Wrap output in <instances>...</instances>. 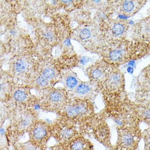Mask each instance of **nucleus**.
Here are the masks:
<instances>
[{
  "label": "nucleus",
  "mask_w": 150,
  "mask_h": 150,
  "mask_svg": "<svg viewBox=\"0 0 150 150\" xmlns=\"http://www.w3.org/2000/svg\"><path fill=\"white\" fill-rule=\"evenodd\" d=\"M11 115L12 119L5 132V137L8 146H13L38 120V115L35 110L25 107L13 109Z\"/></svg>",
  "instance_id": "nucleus-1"
},
{
  "label": "nucleus",
  "mask_w": 150,
  "mask_h": 150,
  "mask_svg": "<svg viewBox=\"0 0 150 150\" xmlns=\"http://www.w3.org/2000/svg\"><path fill=\"white\" fill-rule=\"evenodd\" d=\"M51 126L52 137L57 144H64L78 135H83L79 127L64 117L56 120Z\"/></svg>",
  "instance_id": "nucleus-2"
},
{
  "label": "nucleus",
  "mask_w": 150,
  "mask_h": 150,
  "mask_svg": "<svg viewBox=\"0 0 150 150\" xmlns=\"http://www.w3.org/2000/svg\"><path fill=\"white\" fill-rule=\"evenodd\" d=\"M68 102L66 91L61 89H52L45 92L40 97L38 103L42 109L61 114Z\"/></svg>",
  "instance_id": "nucleus-3"
},
{
  "label": "nucleus",
  "mask_w": 150,
  "mask_h": 150,
  "mask_svg": "<svg viewBox=\"0 0 150 150\" xmlns=\"http://www.w3.org/2000/svg\"><path fill=\"white\" fill-rule=\"evenodd\" d=\"M28 133L29 137L28 140L38 145L47 146V142L52 137L51 124L38 120Z\"/></svg>",
  "instance_id": "nucleus-4"
},
{
  "label": "nucleus",
  "mask_w": 150,
  "mask_h": 150,
  "mask_svg": "<svg viewBox=\"0 0 150 150\" xmlns=\"http://www.w3.org/2000/svg\"><path fill=\"white\" fill-rule=\"evenodd\" d=\"M117 141L115 149L117 150H131L137 145V136L133 130L127 126L117 128Z\"/></svg>",
  "instance_id": "nucleus-5"
},
{
  "label": "nucleus",
  "mask_w": 150,
  "mask_h": 150,
  "mask_svg": "<svg viewBox=\"0 0 150 150\" xmlns=\"http://www.w3.org/2000/svg\"><path fill=\"white\" fill-rule=\"evenodd\" d=\"M133 40L150 43V18L147 16L135 23L132 28Z\"/></svg>",
  "instance_id": "nucleus-6"
},
{
  "label": "nucleus",
  "mask_w": 150,
  "mask_h": 150,
  "mask_svg": "<svg viewBox=\"0 0 150 150\" xmlns=\"http://www.w3.org/2000/svg\"><path fill=\"white\" fill-rule=\"evenodd\" d=\"M105 88L111 94H117L121 92L124 86V77L120 71H114L106 75Z\"/></svg>",
  "instance_id": "nucleus-7"
},
{
  "label": "nucleus",
  "mask_w": 150,
  "mask_h": 150,
  "mask_svg": "<svg viewBox=\"0 0 150 150\" xmlns=\"http://www.w3.org/2000/svg\"><path fill=\"white\" fill-rule=\"evenodd\" d=\"M91 129L92 133L97 141L107 147H112L110 142V129L105 121H95Z\"/></svg>",
  "instance_id": "nucleus-8"
},
{
  "label": "nucleus",
  "mask_w": 150,
  "mask_h": 150,
  "mask_svg": "<svg viewBox=\"0 0 150 150\" xmlns=\"http://www.w3.org/2000/svg\"><path fill=\"white\" fill-rule=\"evenodd\" d=\"M62 145L64 150H94L92 144L84 135H78Z\"/></svg>",
  "instance_id": "nucleus-9"
},
{
  "label": "nucleus",
  "mask_w": 150,
  "mask_h": 150,
  "mask_svg": "<svg viewBox=\"0 0 150 150\" xmlns=\"http://www.w3.org/2000/svg\"><path fill=\"white\" fill-rule=\"evenodd\" d=\"M12 99L16 105L13 109L18 108H28L30 104L31 97L30 94L23 89H17L13 92Z\"/></svg>",
  "instance_id": "nucleus-10"
},
{
  "label": "nucleus",
  "mask_w": 150,
  "mask_h": 150,
  "mask_svg": "<svg viewBox=\"0 0 150 150\" xmlns=\"http://www.w3.org/2000/svg\"><path fill=\"white\" fill-rule=\"evenodd\" d=\"M142 1H125L122 4V11L127 16H133L144 5Z\"/></svg>",
  "instance_id": "nucleus-11"
},
{
  "label": "nucleus",
  "mask_w": 150,
  "mask_h": 150,
  "mask_svg": "<svg viewBox=\"0 0 150 150\" xmlns=\"http://www.w3.org/2000/svg\"><path fill=\"white\" fill-rule=\"evenodd\" d=\"M93 89L90 85L87 83H82L77 85L73 91V95L77 98L86 99L91 96Z\"/></svg>",
  "instance_id": "nucleus-12"
},
{
  "label": "nucleus",
  "mask_w": 150,
  "mask_h": 150,
  "mask_svg": "<svg viewBox=\"0 0 150 150\" xmlns=\"http://www.w3.org/2000/svg\"><path fill=\"white\" fill-rule=\"evenodd\" d=\"M13 150H45L47 146H40L28 140L24 142H18L13 146Z\"/></svg>",
  "instance_id": "nucleus-13"
},
{
  "label": "nucleus",
  "mask_w": 150,
  "mask_h": 150,
  "mask_svg": "<svg viewBox=\"0 0 150 150\" xmlns=\"http://www.w3.org/2000/svg\"><path fill=\"white\" fill-rule=\"evenodd\" d=\"M129 28V25L126 21H118L112 25L111 31L116 36H121L126 33Z\"/></svg>",
  "instance_id": "nucleus-14"
},
{
  "label": "nucleus",
  "mask_w": 150,
  "mask_h": 150,
  "mask_svg": "<svg viewBox=\"0 0 150 150\" xmlns=\"http://www.w3.org/2000/svg\"><path fill=\"white\" fill-rule=\"evenodd\" d=\"M91 76L96 80H99L105 77V71L103 68L95 67L91 71Z\"/></svg>",
  "instance_id": "nucleus-15"
},
{
  "label": "nucleus",
  "mask_w": 150,
  "mask_h": 150,
  "mask_svg": "<svg viewBox=\"0 0 150 150\" xmlns=\"http://www.w3.org/2000/svg\"><path fill=\"white\" fill-rule=\"evenodd\" d=\"M28 66L27 62L24 59H18L14 64V69L16 72L21 73L25 71Z\"/></svg>",
  "instance_id": "nucleus-16"
},
{
  "label": "nucleus",
  "mask_w": 150,
  "mask_h": 150,
  "mask_svg": "<svg viewBox=\"0 0 150 150\" xmlns=\"http://www.w3.org/2000/svg\"><path fill=\"white\" fill-rule=\"evenodd\" d=\"M41 75H42L45 78L49 80V79H52L54 77V76L55 75V71L53 68L49 67L45 68L42 71Z\"/></svg>",
  "instance_id": "nucleus-17"
},
{
  "label": "nucleus",
  "mask_w": 150,
  "mask_h": 150,
  "mask_svg": "<svg viewBox=\"0 0 150 150\" xmlns=\"http://www.w3.org/2000/svg\"><path fill=\"white\" fill-rule=\"evenodd\" d=\"M49 80L45 78L42 75H40L37 78L36 80V85L37 86L40 88H44L47 87L49 86Z\"/></svg>",
  "instance_id": "nucleus-18"
},
{
  "label": "nucleus",
  "mask_w": 150,
  "mask_h": 150,
  "mask_svg": "<svg viewBox=\"0 0 150 150\" xmlns=\"http://www.w3.org/2000/svg\"><path fill=\"white\" fill-rule=\"evenodd\" d=\"M66 84L69 89H74L78 85V80L74 76H69L66 80Z\"/></svg>",
  "instance_id": "nucleus-19"
},
{
  "label": "nucleus",
  "mask_w": 150,
  "mask_h": 150,
  "mask_svg": "<svg viewBox=\"0 0 150 150\" xmlns=\"http://www.w3.org/2000/svg\"><path fill=\"white\" fill-rule=\"evenodd\" d=\"M79 36L82 40H87L91 36V31L88 28H83L80 31Z\"/></svg>",
  "instance_id": "nucleus-20"
},
{
  "label": "nucleus",
  "mask_w": 150,
  "mask_h": 150,
  "mask_svg": "<svg viewBox=\"0 0 150 150\" xmlns=\"http://www.w3.org/2000/svg\"><path fill=\"white\" fill-rule=\"evenodd\" d=\"M49 150H64L63 146L62 144H57L55 145L50 146L49 147Z\"/></svg>",
  "instance_id": "nucleus-21"
},
{
  "label": "nucleus",
  "mask_w": 150,
  "mask_h": 150,
  "mask_svg": "<svg viewBox=\"0 0 150 150\" xmlns=\"http://www.w3.org/2000/svg\"><path fill=\"white\" fill-rule=\"evenodd\" d=\"M44 36H45V38L49 40L52 41L54 39V35H53L51 31H48L44 35Z\"/></svg>",
  "instance_id": "nucleus-22"
},
{
  "label": "nucleus",
  "mask_w": 150,
  "mask_h": 150,
  "mask_svg": "<svg viewBox=\"0 0 150 150\" xmlns=\"http://www.w3.org/2000/svg\"><path fill=\"white\" fill-rule=\"evenodd\" d=\"M88 61V58L87 57H83L80 59V63H82V64L86 63Z\"/></svg>",
  "instance_id": "nucleus-23"
},
{
  "label": "nucleus",
  "mask_w": 150,
  "mask_h": 150,
  "mask_svg": "<svg viewBox=\"0 0 150 150\" xmlns=\"http://www.w3.org/2000/svg\"><path fill=\"white\" fill-rule=\"evenodd\" d=\"M8 145H1V148H0V150H9V148H8Z\"/></svg>",
  "instance_id": "nucleus-24"
},
{
  "label": "nucleus",
  "mask_w": 150,
  "mask_h": 150,
  "mask_svg": "<svg viewBox=\"0 0 150 150\" xmlns=\"http://www.w3.org/2000/svg\"><path fill=\"white\" fill-rule=\"evenodd\" d=\"M147 139L148 140V141L150 142V132H149L147 134Z\"/></svg>",
  "instance_id": "nucleus-25"
},
{
  "label": "nucleus",
  "mask_w": 150,
  "mask_h": 150,
  "mask_svg": "<svg viewBox=\"0 0 150 150\" xmlns=\"http://www.w3.org/2000/svg\"><path fill=\"white\" fill-rule=\"evenodd\" d=\"M149 150H150V145H149Z\"/></svg>",
  "instance_id": "nucleus-26"
},
{
  "label": "nucleus",
  "mask_w": 150,
  "mask_h": 150,
  "mask_svg": "<svg viewBox=\"0 0 150 150\" xmlns=\"http://www.w3.org/2000/svg\"><path fill=\"white\" fill-rule=\"evenodd\" d=\"M149 16V17H150V14H149V16Z\"/></svg>",
  "instance_id": "nucleus-27"
}]
</instances>
